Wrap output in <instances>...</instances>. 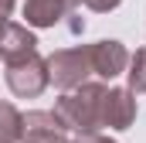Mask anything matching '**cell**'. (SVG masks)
Masks as SVG:
<instances>
[{
	"label": "cell",
	"mask_w": 146,
	"mask_h": 143,
	"mask_svg": "<svg viewBox=\"0 0 146 143\" xmlns=\"http://www.w3.org/2000/svg\"><path fill=\"white\" fill-rule=\"evenodd\" d=\"M72 143H115L112 136H102V133H78Z\"/></svg>",
	"instance_id": "8fae6325"
},
{
	"label": "cell",
	"mask_w": 146,
	"mask_h": 143,
	"mask_svg": "<svg viewBox=\"0 0 146 143\" xmlns=\"http://www.w3.org/2000/svg\"><path fill=\"white\" fill-rule=\"evenodd\" d=\"M88 10H95V14H109V10H115L122 0H82Z\"/></svg>",
	"instance_id": "30bf717a"
},
{
	"label": "cell",
	"mask_w": 146,
	"mask_h": 143,
	"mask_svg": "<svg viewBox=\"0 0 146 143\" xmlns=\"http://www.w3.org/2000/svg\"><path fill=\"white\" fill-rule=\"evenodd\" d=\"M44 61H48V78H51L58 89H65V92H72V89H78V85H85L88 75H92L88 44L61 48V51H54V55L44 58Z\"/></svg>",
	"instance_id": "7a4b0ae2"
},
{
	"label": "cell",
	"mask_w": 146,
	"mask_h": 143,
	"mask_svg": "<svg viewBox=\"0 0 146 143\" xmlns=\"http://www.w3.org/2000/svg\"><path fill=\"white\" fill-rule=\"evenodd\" d=\"M78 3L82 0H24V17L31 27H54L72 17Z\"/></svg>",
	"instance_id": "8992f818"
},
{
	"label": "cell",
	"mask_w": 146,
	"mask_h": 143,
	"mask_svg": "<svg viewBox=\"0 0 146 143\" xmlns=\"http://www.w3.org/2000/svg\"><path fill=\"white\" fill-rule=\"evenodd\" d=\"M126 78H129V92L133 96H143L146 92V48H139L136 55H129V68H126Z\"/></svg>",
	"instance_id": "9c48e42d"
},
{
	"label": "cell",
	"mask_w": 146,
	"mask_h": 143,
	"mask_svg": "<svg viewBox=\"0 0 146 143\" xmlns=\"http://www.w3.org/2000/svg\"><path fill=\"white\" fill-rule=\"evenodd\" d=\"M0 143H7V140H0Z\"/></svg>",
	"instance_id": "4fadbf2b"
},
{
	"label": "cell",
	"mask_w": 146,
	"mask_h": 143,
	"mask_svg": "<svg viewBox=\"0 0 146 143\" xmlns=\"http://www.w3.org/2000/svg\"><path fill=\"white\" fill-rule=\"evenodd\" d=\"M88 58H92V75L109 78V82L119 78V75H126V68H129V51L115 37H106V41L88 44Z\"/></svg>",
	"instance_id": "277c9868"
},
{
	"label": "cell",
	"mask_w": 146,
	"mask_h": 143,
	"mask_svg": "<svg viewBox=\"0 0 146 143\" xmlns=\"http://www.w3.org/2000/svg\"><path fill=\"white\" fill-rule=\"evenodd\" d=\"M48 61L41 55H27V58H17V61H7V85L17 99H37L44 89H48Z\"/></svg>",
	"instance_id": "3957f363"
},
{
	"label": "cell",
	"mask_w": 146,
	"mask_h": 143,
	"mask_svg": "<svg viewBox=\"0 0 146 143\" xmlns=\"http://www.w3.org/2000/svg\"><path fill=\"white\" fill-rule=\"evenodd\" d=\"M136 123V96L129 89H106V99H102V130H129Z\"/></svg>",
	"instance_id": "5b68a950"
},
{
	"label": "cell",
	"mask_w": 146,
	"mask_h": 143,
	"mask_svg": "<svg viewBox=\"0 0 146 143\" xmlns=\"http://www.w3.org/2000/svg\"><path fill=\"white\" fill-rule=\"evenodd\" d=\"M0 140L7 143L24 140V112H17L14 102H3V99H0Z\"/></svg>",
	"instance_id": "ba28073f"
},
{
	"label": "cell",
	"mask_w": 146,
	"mask_h": 143,
	"mask_svg": "<svg viewBox=\"0 0 146 143\" xmlns=\"http://www.w3.org/2000/svg\"><path fill=\"white\" fill-rule=\"evenodd\" d=\"M14 3H17V0H0V21H7V17H10Z\"/></svg>",
	"instance_id": "7c38bea8"
},
{
	"label": "cell",
	"mask_w": 146,
	"mask_h": 143,
	"mask_svg": "<svg viewBox=\"0 0 146 143\" xmlns=\"http://www.w3.org/2000/svg\"><path fill=\"white\" fill-rule=\"evenodd\" d=\"M21 143H72V140L65 136V130L54 119V112L34 109V112L24 116V140Z\"/></svg>",
	"instance_id": "52a82bcc"
},
{
	"label": "cell",
	"mask_w": 146,
	"mask_h": 143,
	"mask_svg": "<svg viewBox=\"0 0 146 143\" xmlns=\"http://www.w3.org/2000/svg\"><path fill=\"white\" fill-rule=\"evenodd\" d=\"M106 89L102 82H85L72 92H65L58 102H54V119L61 123L65 133H99L102 130V99H106Z\"/></svg>",
	"instance_id": "6da1fadb"
}]
</instances>
